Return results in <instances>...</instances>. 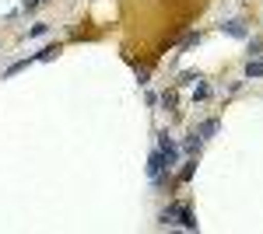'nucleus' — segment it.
<instances>
[{
	"label": "nucleus",
	"mask_w": 263,
	"mask_h": 234,
	"mask_svg": "<svg viewBox=\"0 0 263 234\" xmlns=\"http://www.w3.org/2000/svg\"><path fill=\"white\" fill-rule=\"evenodd\" d=\"M179 206H182V203H168V206H165L162 214H158V224H162V227L176 224V214H179Z\"/></svg>",
	"instance_id": "39448f33"
},
{
	"label": "nucleus",
	"mask_w": 263,
	"mask_h": 234,
	"mask_svg": "<svg viewBox=\"0 0 263 234\" xmlns=\"http://www.w3.org/2000/svg\"><path fill=\"white\" fill-rule=\"evenodd\" d=\"M176 217H179V224L186 227V231H197V217H193V210H190L186 203L179 206V214H176Z\"/></svg>",
	"instance_id": "20e7f679"
},
{
	"label": "nucleus",
	"mask_w": 263,
	"mask_h": 234,
	"mask_svg": "<svg viewBox=\"0 0 263 234\" xmlns=\"http://www.w3.org/2000/svg\"><path fill=\"white\" fill-rule=\"evenodd\" d=\"M207 98H211V88H207V84H197V88H193V101H207Z\"/></svg>",
	"instance_id": "9b49d317"
},
{
	"label": "nucleus",
	"mask_w": 263,
	"mask_h": 234,
	"mask_svg": "<svg viewBox=\"0 0 263 234\" xmlns=\"http://www.w3.org/2000/svg\"><path fill=\"white\" fill-rule=\"evenodd\" d=\"M158 151H162V157H165V164H168V172L179 164V143L168 137V130H158Z\"/></svg>",
	"instance_id": "f257e3e1"
},
{
	"label": "nucleus",
	"mask_w": 263,
	"mask_h": 234,
	"mask_svg": "<svg viewBox=\"0 0 263 234\" xmlns=\"http://www.w3.org/2000/svg\"><path fill=\"white\" fill-rule=\"evenodd\" d=\"M147 80H151V70H147V67H137V84H147Z\"/></svg>",
	"instance_id": "4468645a"
},
{
	"label": "nucleus",
	"mask_w": 263,
	"mask_h": 234,
	"mask_svg": "<svg viewBox=\"0 0 263 234\" xmlns=\"http://www.w3.org/2000/svg\"><path fill=\"white\" fill-rule=\"evenodd\" d=\"M193 172H197V161L190 157V161H186V164L179 168V182H190V178H193Z\"/></svg>",
	"instance_id": "9d476101"
},
{
	"label": "nucleus",
	"mask_w": 263,
	"mask_h": 234,
	"mask_svg": "<svg viewBox=\"0 0 263 234\" xmlns=\"http://www.w3.org/2000/svg\"><path fill=\"white\" fill-rule=\"evenodd\" d=\"M221 32L224 35H232V39H249V28H246V21H239V18H232V21H224L221 25Z\"/></svg>",
	"instance_id": "f03ea898"
},
{
	"label": "nucleus",
	"mask_w": 263,
	"mask_h": 234,
	"mask_svg": "<svg viewBox=\"0 0 263 234\" xmlns=\"http://www.w3.org/2000/svg\"><path fill=\"white\" fill-rule=\"evenodd\" d=\"M200 143H203V140L197 137V130H193L190 137L182 140V147H179V151H182V154H186V157H197V154H200Z\"/></svg>",
	"instance_id": "7ed1b4c3"
},
{
	"label": "nucleus",
	"mask_w": 263,
	"mask_h": 234,
	"mask_svg": "<svg viewBox=\"0 0 263 234\" xmlns=\"http://www.w3.org/2000/svg\"><path fill=\"white\" fill-rule=\"evenodd\" d=\"M249 42V59H263V39H246Z\"/></svg>",
	"instance_id": "6e6552de"
},
{
	"label": "nucleus",
	"mask_w": 263,
	"mask_h": 234,
	"mask_svg": "<svg viewBox=\"0 0 263 234\" xmlns=\"http://www.w3.org/2000/svg\"><path fill=\"white\" fill-rule=\"evenodd\" d=\"M176 101H179V98H176V91H165V95L158 98V105H162L165 112H172V109H176Z\"/></svg>",
	"instance_id": "1a4fd4ad"
},
{
	"label": "nucleus",
	"mask_w": 263,
	"mask_h": 234,
	"mask_svg": "<svg viewBox=\"0 0 263 234\" xmlns=\"http://www.w3.org/2000/svg\"><path fill=\"white\" fill-rule=\"evenodd\" d=\"M263 77V59H246V80Z\"/></svg>",
	"instance_id": "0eeeda50"
},
{
	"label": "nucleus",
	"mask_w": 263,
	"mask_h": 234,
	"mask_svg": "<svg viewBox=\"0 0 263 234\" xmlns=\"http://www.w3.org/2000/svg\"><path fill=\"white\" fill-rule=\"evenodd\" d=\"M46 32H49V25L39 21V25H32V28H28V39H39V35H46Z\"/></svg>",
	"instance_id": "ddd939ff"
},
{
	"label": "nucleus",
	"mask_w": 263,
	"mask_h": 234,
	"mask_svg": "<svg viewBox=\"0 0 263 234\" xmlns=\"http://www.w3.org/2000/svg\"><path fill=\"white\" fill-rule=\"evenodd\" d=\"M197 80H203L197 70H186V74H179V80H176V84H197Z\"/></svg>",
	"instance_id": "f8f14e48"
},
{
	"label": "nucleus",
	"mask_w": 263,
	"mask_h": 234,
	"mask_svg": "<svg viewBox=\"0 0 263 234\" xmlns=\"http://www.w3.org/2000/svg\"><path fill=\"white\" fill-rule=\"evenodd\" d=\"M214 133H218V119H207V122L197 126V137H200V140H211Z\"/></svg>",
	"instance_id": "423d86ee"
},
{
	"label": "nucleus",
	"mask_w": 263,
	"mask_h": 234,
	"mask_svg": "<svg viewBox=\"0 0 263 234\" xmlns=\"http://www.w3.org/2000/svg\"><path fill=\"white\" fill-rule=\"evenodd\" d=\"M42 0H25V4H21V11H25V14H28V11H35V7H39Z\"/></svg>",
	"instance_id": "2eb2a0df"
}]
</instances>
